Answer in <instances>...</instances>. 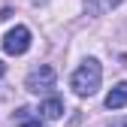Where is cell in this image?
<instances>
[{"instance_id":"cell-7","label":"cell","mask_w":127,"mask_h":127,"mask_svg":"<svg viewBox=\"0 0 127 127\" xmlns=\"http://www.w3.org/2000/svg\"><path fill=\"white\" fill-rule=\"evenodd\" d=\"M15 118H18V127H42V115H30V109H18L15 112Z\"/></svg>"},{"instance_id":"cell-8","label":"cell","mask_w":127,"mask_h":127,"mask_svg":"<svg viewBox=\"0 0 127 127\" xmlns=\"http://www.w3.org/2000/svg\"><path fill=\"white\" fill-rule=\"evenodd\" d=\"M3 73H6V64H3V61H0V79H3Z\"/></svg>"},{"instance_id":"cell-6","label":"cell","mask_w":127,"mask_h":127,"mask_svg":"<svg viewBox=\"0 0 127 127\" xmlns=\"http://www.w3.org/2000/svg\"><path fill=\"white\" fill-rule=\"evenodd\" d=\"M85 3H88V9H91L94 15H100V12H109V9L121 6L124 0H85Z\"/></svg>"},{"instance_id":"cell-3","label":"cell","mask_w":127,"mask_h":127,"mask_svg":"<svg viewBox=\"0 0 127 127\" xmlns=\"http://www.w3.org/2000/svg\"><path fill=\"white\" fill-rule=\"evenodd\" d=\"M30 49V27H24V24H15L9 33L3 36V52L6 55H24Z\"/></svg>"},{"instance_id":"cell-5","label":"cell","mask_w":127,"mask_h":127,"mask_svg":"<svg viewBox=\"0 0 127 127\" xmlns=\"http://www.w3.org/2000/svg\"><path fill=\"white\" fill-rule=\"evenodd\" d=\"M127 106V82H118L106 94V109H124Z\"/></svg>"},{"instance_id":"cell-2","label":"cell","mask_w":127,"mask_h":127,"mask_svg":"<svg viewBox=\"0 0 127 127\" xmlns=\"http://www.w3.org/2000/svg\"><path fill=\"white\" fill-rule=\"evenodd\" d=\"M55 70L49 67V64H39V67H33L27 76H24V88L30 94H45V91H52L55 88Z\"/></svg>"},{"instance_id":"cell-1","label":"cell","mask_w":127,"mask_h":127,"mask_svg":"<svg viewBox=\"0 0 127 127\" xmlns=\"http://www.w3.org/2000/svg\"><path fill=\"white\" fill-rule=\"evenodd\" d=\"M100 82H103V67H100L97 58L82 61V67L70 76V88L79 94V97H91V94H97V91H100Z\"/></svg>"},{"instance_id":"cell-4","label":"cell","mask_w":127,"mask_h":127,"mask_svg":"<svg viewBox=\"0 0 127 127\" xmlns=\"http://www.w3.org/2000/svg\"><path fill=\"white\" fill-rule=\"evenodd\" d=\"M39 115H42L45 121H58V118L64 115V100H61V97H45V100L39 103Z\"/></svg>"}]
</instances>
